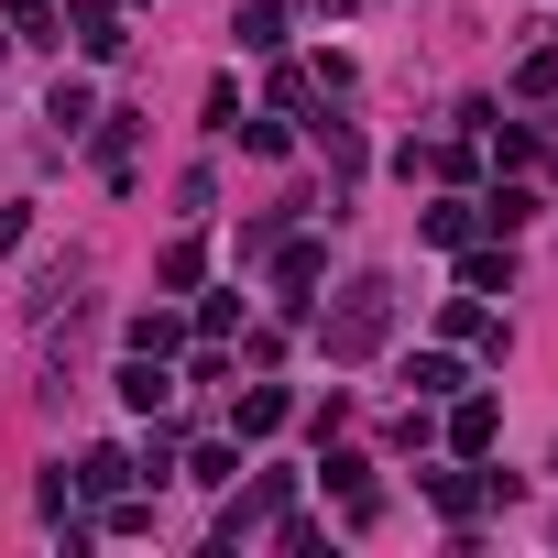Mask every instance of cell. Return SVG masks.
Masks as SVG:
<instances>
[{
    "label": "cell",
    "instance_id": "cell-1",
    "mask_svg": "<svg viewBox=\"0 0 558 558\" xmlns=\"http://www.w3.org/2000/svg\"><path fill=\"white\" fill-rule=\"evenodd\" d=\"M384 329H395V286H351V296H340V318H329V362H362Z\"/></svg>",
    "mask_w": 558,
    "mask_h": 558
},
{
    "label": "cell",
    "instance_id": "cell-4",
    "mask_svg": "<svg viewBox=\"0 0 558 558\" xmlns=\"http://www.w3.org/2000/svg\"><path fill=\"white\" fill-rule=\"evenodd\" d=\"M405 384H416V395H460V362H449V351H416Z\"/></svg>",
    "mask_w": 558,
    "mask_h": 558
},
{
    "label": "cell",
    "instance_id": "cell-2",
    "mask_svg": "<svg viewBox=\"0 0 558 558\" xmlns=\"http://www.w3.org/2000/svg\"><path fill=\"white\" fill-rule=\"evenodd\" d=\"M66 23H77V45H88V56H121V12H110V0H77Z\"/></svg>",
    "mask_w": 558,
    "mask_h": 558
},
{
    "label": "cell",
    "instance_id": "cell-6",
    "mask_svg": "<svg viewBox=\"0 0 558 558\" xmlns=\"http://www.w3.org/2000/svg\"><path fill=\"white\" fill-rule=\"evenodd\" d=\"M274 427H286V395H274V384L241 395V438H274Z\"/></svg>",
    "mask_w": 558,
    "mask_h": 558
},
{
    "label": "cell",
    "instance_id": "cell-8",
    "mask_svg": "<svg viewBox=\"0 0 558 558\" xmlns=\"http://www.w3.org/2000/svg\"><path fill=\"white\" fill-rule=\"evenodd\" d=\"M45 121H56V132H88V88H77V77H66V88H56V99H45Z\"/></svg>",
    "mask_w": 558,
    "mask_h": 558
},
{
    "label": "cell",
    "instance_id": "cell-5",
    "mask_svg": "<svg viewBox=\"0 0 558 558\" xmlns=\"http://www.w3.org/2000/svg\"><path fill=\"white\" fill-rule=\"evenodd\" d=\"M274 286H286V307H307V286H318V252H307V241H296V252H286V263H274Z\"/></svg>",
    "mask_w": 558,
    "mask_h": 558
},
{
    "label": "cell",
    "instance_id": "cell-3",
    "mask_svg": "<svg viewBox=\"0 0 558 558\" xmlns=\"http://www.w3.org/2000/svg\"><path fill=\"white\" fill-rule=\"evenodd\" d=\"M175 340H186V318H175V307H143V318H132V351H143V362H165Z\"/></svg>",
    "mask_w": 558,
    "mask_h": 558
},
{
    "label": "cell",
    "instance_id": "cell-9",
    "mask_svg": "<svg viewBox=\"0 0 558 558\" xmlns=\"http://www.w3.org/2000/svg\"><path fill=\"white\" fill-rule=\"evenodd\" d=\"M449 438H460V449H493V405H482V395H471V405H460V416H449Z\"/></svg>",
    "mask_w": 558,
    "mask_h": 558
},
{
    "label": "cell",
    "instance_id": "cell-10",
    "mask_svg": "<svg viewBox=\"0 0 558 558\" xmlns=\"http://www.w3.org/2000/svg\"><path fill=\"white\" fill-rule=\"evenodd\" d=\"M547 88H558V45H536V56H525V99H547Z\"/></svg>",
    "mask_w": 558,
    "mask_h": 558
},
{
    "label": "cell",
    "instance_id": "cell-7",
    "mask_svg": "<svg viewBox=\"0 0 558 558\" xmlns=\"http://www.w3.org/2000/svg\"><path fill=\"white\" fill-rule=\"evenodd\" d=\"M77 482H88V493H121V482H132V460H121V449H88V460H77Z\"/></svg>",
    "mask_w": 558,
    "mask_h": 558
}]
</instances>
